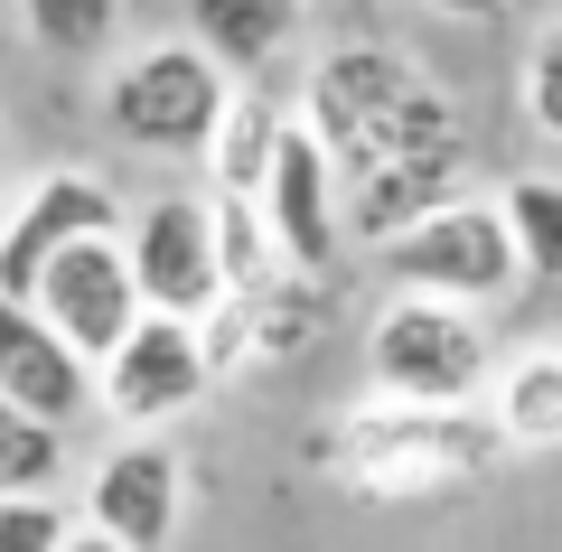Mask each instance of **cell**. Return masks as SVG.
<instances>
[{
  "instance_id": "14",
  "label": "cell",
  "mask_w": 562,
  "mask_h": 552,
  "mask_svg": "<svg viewBox=\"0 0 562 552\" xmlns=\"http://www.w3.org/2000/svg\"><path fill=\"white\" fill-rule=\"evenodd\" d=\"M301 20H310V0H188V38H198L235 85L272 76V66L301 47Z\"/></svg>"
},
{
  "instance_id": "9",
  "label": "cell",
  "mask_w": 562,
  "mask_h": 552,
  "mask_svg": "<svg viewBox=\"0 0 562 552\" xmlns=\"http://www.w3.org/2000/svg\"><path fill=\"white\" fill-rule=\"evenodd\" d=\"M206 384H216V365H206L198 318H169V309H140V328L94 365V403H103L113 421H132V431L179 421Z\"/></svg>"
},
{
  "instance_id": "24",
  "label": "cell",
  "mask_w": 562,
  "mask_h": 552,
  "mask_svg": "<svg viewBox=\"0 0 562 552\" xmlns=\"http://www.w3.org/2000/svg\"><path fill=\"white\" fill-rule=\"evenodd\" d=\"M0 206H10V178H0Z\"/></svg>"
},
{
  "instance_id": "12",
  "label": "cell",
  "mask_w": 562,
  "mask_h": 552,
  "mask_svg": "<svg viewBox=\"0 0 562 552\" xmlns=\"http://www.w3.org/2000/svg\"><path fill=\"white\" fill-rule=\"evenodd\" d=\"M0 394L20 403V413L57 421V431H76V421L94 413V356L66 347L57 318L29 291H0Z\"/></svg>"
},
{
  "instance_id": "6",
  "label": "cell",
  "mask_w": 562,
  "mask_h": 552,
  "mask_svg": "<svg viewBox=\"0 0 562 552\" xmlns=\"http://www.w3.org/2000/svg\"><path fill=\"white\" fill-rule=\"evenodd\" d=\"M122 254L140 272V300L169 318H206L225 309V254H216V198L198 188H150L122 216Z\"/></svg>"
},
{
  "instance_id": "15",
  "label": "cell",
  "mask_w": 562,
  "mask_h": 552,
  "mask_svg": "<svg viewBox=\"0 0 562 552\" xmlns=\"http://www.w3.org/2000/svg\"><path fill=\"white\" fill-rule=\"evenodd\" d=\"M487 421L506 431V450H562V347H525L516 365H497Z\"/></svg>"
},
{
  "instance_id": "10",
  "label": "cell",
  "mask_w": 562,
  "mask_h": 552,
  "mask_svg": "<svg viewBox=\"0 0 562 552\" xmlns=\"http://www.w3.org/2000/svg\"><path fill=\"white\" fill-rule=\"evenodd\" d=\"M179 506H188V469H179V450H169L160 431H122L113 450L85 469V496H76V515L94 533H113L122 552H169Z\"/></svg>"
},
{
  "instance_id": "23",
  "label": "cell",
  "mask_w": 562,
  "mask_h": 552,
  "mask_svg": "<svg viewBox=\"0 0 562 552\" xmlns=\"http://www.w3.org/2000/svg\"><path fill=\"white\" fill-rule=\"evenodd\" d=\"M66 552H122V543H113V533H94V525H76V543H66Z\"/></svg>"
},
{
  "instance_id": "19",
  "label": "cell",
  "mask_w": 562,
  "mask_h": 552,
  "mask_svg": "<svg viewBox=\"0 0 562 552\" xmlns=\"http://www.w3.org/2000/svg\"><path fill=\"white\" fill-rule=\"evenodd\" d=\"M216 254H225V300H262L291 272V254L272 244V225H262L254 198H216Z\"/></svg>"
},
{
  "instance_id": "22",
  "label": "cell",
  "mask_w": 562,
  "mask_h": 552,
  "mask_svg": "<svg viewBox=\"0 0 562 552\" xmlns=\"http://www.w3.org/2000/svg\"><path fill=\"white\" fill-rule=\"evenodd\" d=\"M85 515H66L57 496H0V552H66Z\"/></svg>"
},
{
  "instance_id": "1",
  "label": "cell",
  "mask_w": 562,
  "mask_h": 552,
  "mask_svg": "<svg viewBox=\"0 0 562 552\" xmlns=\"http://www.w3.org/2000/svg\"><path fill=\"white\" fill-rule=\"evenodd\" d=\"M301 122L338 150V169H384V159H441L460 150L450 103L422 85L403 47H328L301 85Z\"/></svg>"
},
{
  "instance_id": "2",
  "label": "cell",
  "mask_w": 562,
  "mask_h": 552,
  "mask_svg": "<svg viewBox=\"0 0 562 552\" xmlns=\"http://www.w3.org/2000/svg\"><path fill=\"white\" fill-rule=\"evenodd\" d=\"M338 459L366 496H441L460 477H487L506 459V431L487 403H357L338 431Z\"/></svg>"
},
{
  "instance_id": "21",
  "label": "cell",
  "mask_w": 562,
  "mask_h": 552,
  "mask_svg": "<svg viewBox=\"0 0 562 552\" xmlns=\"http://www.w3.org/2000/svg\"><path fill=\"white\" fill-rule=\"evenodd\" d=\"M516 94H525V122H535V132L562 150V20H553V29H535V47H525V76H516Z\"/></svg>"
},
{
  "instance_id": "16",
  "label": "cell",
  "mask_w": 562,
  "mask_h": 552,
  "mask_svg": "<svg viewBox=\"0 0 562 552\" xmlns=\"http://www.w3.org/2000/svg\"><path fill=\"white\" fill-rule=\"evenodd\" d=\"M281 132H291V113H281L272 94H254V85H235V103H225V122H216V150H206L216 198H262Z\"/></svg>"
},
{
  "instance_id": "17",
  "label": "cell",
  "mask_w": 562,
  "mask_h": 552,
  "mask_svg": "<svg viewBox=\"0 0 562 552\" xmlns=\"http://www.w3.org/2000/svg\"><path fill=\"white\" fill-rule=\"evenodd\" d=\"M497 206H506V235H516L525 281L553 291V281H562V178H553V169H516V178L497 188Z\"/></svg>"
},
{
  "instance_id": "13",
  "label": "cell",
  "mask_w": 562,
  "mask_h": 552,
  "mask_svg": "<svg viewBox=\"0 0 562 552\" xmlns=\"http://www.w3.org/2000/svg\"><path fill=\"white\" fill-rule=\"evenodd\" d=\"M460 198V150L441 159H384V169H357V198H347V244L384 254L394 235H413L431 206Z\"/></svg>"
},
{
  "instance_id": "11",
  "label": "cell",
  "mask_w": 562,
  "mask_h": 552,
  "mask_svg": "<svg viewBox=\"0 0 562 552\" xmlns=\"http://www.w3.org/2000/svg\"><path fill=\"white\" fill-rule=\"evenodd\" d=\"M38 300L47 318H57V337L76 356H113L122 337L140 328V309H150V300H140V272H132V254H122V235H94V244H66L57 262H47L38 272Z\"/></svg>"
},
{
  "instance_id": "3",
  "label": "cell",
  "mask_w": 562,
  "mask_h": 552,
  "mask_svg": "<svg viewBox=\"0 0 562 552\" xmlns=\"http://www.w3.org/2000/svg\"><path fill=\"white\" fill-rule=\"evenodd\" d=\"M225 103H235V76H225L188 29L179 38H140L132 57H113V76H103V122H113V140H132V150H150V159H206Z\"/></svg>"
},
{
  "instance_id": "4",
  "label": "cell",
  "mask_w": 562,
  "mask_h": 552,
  "mask_svg": "<svg viewBox=\"0 0 562 552\" xmlns=\"http://www.w3.org/2000/svg\"><path fill=\"white\" fill-rule=\"evenodd\" d=\"M366 384L384 403H487L497 347H487L479 309L431 300V291H394L366 328Z\"/></svg>"
},
{
  "instance_id": "8",
  "label": "cell",
  "mask_w": 562,
  "mask_h": 552,
  "mask_svg": "<svg viewBox=\"0 0 562 552\" xmlns=\"http://www.w3.org/2000/svg\"><path fill=\"white\" fill-rule=\"evenodd\" d=\"M122 188L103 169H47L29 178L20 198L0 206V291H38V272L66 254V244H94V235H122Z\"/></svg>"
},
{
  "instance_id": "25",
  "label": "cell",
  "mask_w": 562,
  "mask_h": 552,
  "mask_svg": "<svg viewBox=\"0 0 562 552\" xmlns=\"http://www.w3.org/2000/svg\"><path fill=\"white\" fill-rule=\"evenodd\" d=\"M310 10H319V0H310Z\"/></svg>"
},
{
  "instance_id": "5",
  "label": "cell",
  "mask_w": 562,
  "mask_h": 552,
  "mask_svg": "<svg viewBox=\"0 0 562 552\" xmlns=\"http://www.w3.org/2000/svg\"><path fill=\"white\" fill-rule=\"evenodd\" d=\"M375 272L394 281V291H431V300H460V309H487V300H506L525 281V262H516V235H506L497 198H450V206H431L413 235L384 244Z\"/></svg>"
},
{
  "instance_id": "20",
  "label": "cell",
  "mask_w": 562,
  "mask_h": 552,
  "mask_svg": "<svg viewBox=\"0 0 562 552\" xmlns=\"http://www.w3.org/2000/svg\"><path fill=\"white\" fill-rule=\"evenodd\" d=\"M66 477V431L0 394V496H47Z\"/></svg>"
},
{
  "instance_id": "7",
  "label": "cell",
  "mask_w": 562,
  "mask_h": 552,
  "mask_svg": "<svg viewBox=\"0 0 562 552\" xmlns=\"http://www.w3.org/2000/svg\"><path fill=\"white\" fill-rule=\"evenodd\" d=\"M254 206H262V225H272V244L291 254V272L338 281V262H347V188H338V150H328L301 113L281 132L272 178H262Z\"/></svg>"
},
{
  "instance_id": "18",
  "label": "cell",
  "mask_w": 562,
  "mask_h": 552,
  "mask_svg": "<svg viewBox=\"0 0 562 552\" xmlns=\"http://www.w3.org/2000/svg\"><path fill=\"white\" fill-rule=\"evenodd\" d=\"M20 29H29L38 57L94 66V57H113V38H122V0H20Z\"/></svg>"
}]
</instances>
